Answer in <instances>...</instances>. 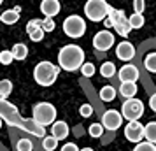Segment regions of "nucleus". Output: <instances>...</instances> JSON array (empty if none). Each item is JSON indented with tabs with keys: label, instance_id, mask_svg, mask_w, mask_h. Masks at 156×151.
Wrapping results in <instances>:
<instances>
[{
	"label": "nucleus",
	"instance_id": "obj_20",
	"mask_svg": "<svg viewBox=\"0 0 156 151\" xmlns=\"http://www.w3.org/2000/svg\"><path fill=\"white\" fill-rule=\"evenodd\" d=\"M144 137L147 139L149 142L156 144V121H151L144 127Z\"/></svg>",
	"mask_w": 156,
	"mask_h": 151
},
{
	"label": "nucleus",
	"instance_id": "obj_17",
	"mask_svg": "<svg viewBox=\"0 0 156 151\" xmlns=\"http://www.w3.org/2000/svg\"><path fill=\"white\" fill-rule=\"evenodd\" d=\"M119 93L125 97V99H133L135 93H137V84L132 83V81H126V83H121Z\"/></svg>",
	"mask_w": 156,
	"mask_h": 151
},
{
	"label": "nucleus",
	"instance_id": "obj_24",
	"mask_svg": "<svg viewBox=\"0 0 156 151\" xmlns=\"http://www.w3.org/2000/svg\"><path fill=\"white\" fill-rule=\"evenodd\" d=\"M144 67L147 69L149 72H156V51L149 53L146 60H144Z\"/></svg>",
	"mask_w": 156,
	"mask_h": 151
},
{
	"label": "nucleus",
	"instance_id": "obj_22",
	"mask_svg": "<svg viewBox=\"0 0 156 151\" xmlns=\"http://www.w3.org/2000/svg\"><path fill=\"white\" fill-rule=\"evenodd\" d=\"M100 99L104 102H112L116 99V90L114 86H104L100 90Z\"/></svg>",
	"mask_w": 156,
	"mask_h": 151
},
{
	"label": "nucleus",
	"instance_id": "obj_35",
	"mask_svg": "<svg viewBox=\"0 0 156 151\" xmlns=\"http://www.w3.org/2000/svg\"><path fill=\"white\" fill-rule=\"evenodd\" d=\"M133 9H135V13H144L146 0H133Z\"/></svg>",
	"mask_w": 156,
	"mask_h": 151
},
{
	"label": "nucleus",
	"instance_id": "obj_4",
	"mask_svg": "<svg viewBox=\"0 0 156 151\" xmlns=\"http://www.w3.org/2000/svg\"><path fill=\"white\" fill-rule=\"evenodd\" d=\"M104 25H105V28H114L116 34L121 37H128V34L133 30L132 25H130V20L126 18V14L123 11L114 9V7L109 9V14L104 20Z\"/></svg>",
	"mask_w": 156,
	"mask_h": 151
},
{
	"label": "nucleus",
	"instance_id": "obj_28",
	"mask_svg": "<svg viewBox=\"0 0 156 151\" xmlns=\"http://www.w3.org/2000/svg\"><path fill=\"white\" fill-rule=\"evenodd\" d=\"M133 151H156V144L149 142V141L147 142H137Z\"/></svg>",
	"mask_w": 156,
	"mask_h": 151
},
{
	"label": "nucleus",
	"instance_id": "obj_32",
	"mask_svg": "<svg viewBox=\"0 0 156 151\" xmlns=\"http://www.w3.org/2000/svg\"><path fill=\"white\" fill-rule=\"evenodd\" d=\"M30 39H32L34 42H41V41L44 39V30H42V27H41V28H37L35 32H32V34H30Z\"/></svg>",
	"mask_w": 156,
	"mask_h": 151
},
{
	"label": "nucleus",
	"instance_id": "obj_15",
	"mask_svg": "<svg viewBox=\"0 0 156 151\" xmlns=\"http://www.w3.org/2000/svg\"><path fill=\"white\" fill-rule=\"evenodd\" d=\"M20 14H21V7L16 5L14 9H7V11L2 13L0 14V21L4 23V25H16V23L20 21Z\"/></svg>",
	"mask_w": 156,
	"mask_h": 151
},
{
	"label": "nucleus",
	"instance_id": "obj_25",
	"mask_svg": "<svg viewBox=\"0 0 156 151\" xmlns=\"http://www.w3.org/2000/svg\"><path fill=\"white\" fill-rule=\"evenodd\" d=\"M42 146H44V149L46 151H53V149H56V146H58V139L53 134L48 137H44V141H42Z\"/></svg>",
	"mask_w": 156,
	"mask_h": 151
},
{
	"label": "nucleus",
	"instance_id": "obj_31",
	"mask_svg": "<svg viewBox=\"0 0 156 151\" xmlns=\"http://www.w3.org/2000/svg\"><path fill=\"white\" fill-rule=\"evenodd\" d=\"M42 27V20H30L28 25H27V34H32V32H35L37 28H41Z\"/></svg>",
	"mask_w": 156,
	"mask_h": 151
},
{
	"label": "nucleus",
	"instance_id": "obj_18",
	"mask_svg": "<svg viewBox=\"0 0 156 151\" xmlns=\"http://www.w3.org/2000/svg\"><path fill=\"white\" fill-rule=\"evenodd\" d=\"M11 51H12V56H14V60H25V58L28 56V48H27L23 42L14 44Z\"/></svg>",
	"mask_w": 156,
	"mask_h": 151
},
{
	"label": "nucleus",
	"instance_id": "obj_16",
	"mask_svg": "<svg viewBox=\"0 0 156 151\" xmlns=\"http://www.w3.org/2000/svg\"><path fill=\"white\" fill-rule=\"evenodd\" d=\"M51 134L56 137L58 141H62L69 135V125L65 121H55L53 123V128H51Z\"/></svg>",
	"mask_w": 156,
	"mask_h": 151
},
{
	"label": "nucleus",
	"instance_id": "obj_8",
	"mask_svg": "<svg viewBox=\"0 0 156 151\" xmlns=\"http://www.w3.org/2000/svg\"><path fill=\"white\" fill-rule=\"evenodd\" d=\"M121 114L128 121H137L144 114V104L139 99H135V97L133 99H126L125 104L121 106Z\"/></svg>",
	"mask_w": 156,
	"mask_h": 151
},
{
	"label": "nucleus",
	"instance_id": "obj_5",
	"mask_svg": "<svg viewBox=\"0 0 156 151\" xmlns=\"http://www.w3.org/2000/svg\"><path fill=\"white\" fill-rule=\"evenodd\" d=\"M111 5L107 4L105 0H88L84 4V14L90 21H104L109 14Z\"/></svg>",
	"mask_w": 156,
	"mask_h": 151
},
{
	"label": "nucleus",
	"instance_id": "obj_10",
	"mask_svg": "<svg viewBox=\"0 0 156 151\" xmlns=\"http://www.w3.org/2000/svg\"><path fill=\"white\" fill-rule=\"evenodd\" d=\"M121 123H123V114L118 113V111H114V109L112 111H107L105 114L102 116V125H104V128L111 130V132L119 128Z\"/></svg>",
	"mask_w": 156,
	"mask_h": 151
},
{
	"label": "nucleus",
	"instance_id": "obj_37",
	"mask_svg": "<svg viewBox=\"0 0 156 151\" xmlns=\"http://www.w3.org/2000/svg\"><path fill=\"white\" fill-rule=\"evenodd\" d=\"M149 107H151V109L156 113V93L149 97Z\"/></svg>",
	"mask_w": 156,
	"mask_h": 151
},
{
	"label": "nucleus",
	"instance_id": "obj_9",
	"mask_svg": "<svg viewBox=\"0 0 156 151\" xmlns=\"http://www.w3.org/2000/svg\"><path fill=\"white\" fill-rule=\"evenodd\" d=\"M114 46V35L109 30H102L93 37V48L97 51H107Z\"/></svg>",
	"mask_w": 156,
	"mask_h": 151
},
{
	"label": "nucleus",
	"instance_id": "obj_29",
	"mask_svg": "<svg viewBox=\"0 0 156 151\" xmlns=\"http://www.w3.org/2000/svg\"><path fill=\"white\" fill-rule=\"evenodd\" d=\"M56 28V23H55V20L53 18H49V16H46L42 20V30L44 32H53V30Z\"/></svg>",
	"mask_w": 156,
	"mask_h": 151
},
{
	"label": "nucleus",
	"instance_id": "obj_19",
	"mask_svg": "<svg viewBox=\"0 0 156 151\" xmlns=\"http://www.w3.org/2000/svg\"><path fill=\"white\" fill-rule=\"evenodd\" d=\"M114 74H116V65L112 62H105V63L100 65V76L102 77H114Z\"/></svg>",
	"mask_w": 156,
	"mask_h": 151
},
{
	"label": "nucleus",
	"instance_id": "obj_27",
	"mask_svg": "<svg viewBox=\"0 0 156 151\" xmlns=\"http://www.w3.org/2000/svg\"><path fill=\"white\" fill-rule=\"evenodd\" d=\"M12 60H14V56H12V51H0V63L2 65H11L12 63Z\"/></svg>",
	"mask_w": 156,
	"mask_h": 151
},
{
	"label": "nucleus",
	"instance_id": "obj_3",
	"mask_svg": "<svg viewBox=\"0 0 156 151\" xmlns=\"http://www.w3.org/2000/svg\"><path fill=\"white\" fill-rule=\"evenodd\" d=\"M58 74H60V65H55L51 62H48V60H44V62H39L35 65L34 79L41 86H51L58 79Z\"/></svg>",
	"mask_w": 156,
	"mask_h": 151
},
{
	"label": "nucleus",
	"instance_id": "obj_39",
	"mask_svg": "<svg viewBox=\"0 0 156 151\" xmlns=\"http://www.w3.org/2000/svg\"><path fill=\"white\" fill-rule=\"evenodd\" d=\"M0 128H2V118H0Z\"/></svg>",
	"mask_w": 156,
	"mask_h": 151
},
{
	"label": "nucleus",
	"instance_id": "obj_21",
	"mask_svg": "<svg viewBox=\"0 0 156 151\" xmlns=\"http://www.w3.org/2000/svg\"><path fill=\"white\" fill-rule=\"evenodd\" d=\"M128 20H130V25H132V28H133V30L142 28V27H144V23H146L142 13H133L132 16H128Z\"/></svg>",
	"mask_w": 156,
	"mask_h": 151
},
{
	"label": "nucleus",
	"instance_id": "obj_11",
	"mask_svg": "<svg viewBox=\"0 0 156 151\" xmlns=\"http://www.w3.org/2000/svg\"><path fill=\"white\" fill-rule=\"evenodd\" d=\"M125 135L130 142H140V139L144 137V127L139 121H130L125 128Z\"/></svg>",
	"mask_w": 156,
	"mask_h": 151
},
{
	"label": "nucleus",
	"instance_id": "obj_26",
	"mask_svg": "<svg viewBox=\"0 0 156 151\" xmlns=\"http://www.w3.org/2000/svg\"><path fill=\"white\" fill-rule=\"evenodd\" d=\"M81 74H83L84 77H91V76H95V65L90 63V62H84L83 67H81Z\"/></svg>",
	"mask_w": 156,
	"mask_h": 151
},
{
	"label": "nucleus",
	"instance_id": "obj_13",
	"mask_svg": "<svg viewBox=\"0 0 156 151\" xmlns=\"http://www.w3.org/2000/svg\"><path fill=\"white\" fill-rule=\"evenodd\" d=\"M41 11H42L44 16H49V18L58 16L60 11H62L60 0H42V2H41Z\"/></svg>",
	"mask_w": 156,
	"mask_h": 151
},
{
	"label": "nucleus",
	"instance_id": "obj_14",
	"mask_svg": "<svg viewBox=\"0 0 156 151\" xmlns=\"http://www.w3.org/2000/svg\"><path fill=\"white\" fill-rule=\"evenodd\" d=\"M118 76H119L121 83H126V81L135 83L139 79V69L135 65H123L119 69V72H118Z\"/></svg>",
	"mask_w": 156,
	"mask_h": 151
},
{
	"label": "nucleus",
	"instance_id": "obj_6",
	"mask_svg": "<svg viewBox=\"0 0 156 151\" xmlns=\"http://www.w3.org/2000/svg\"><path fill=\"white\" fill-rule=\"evenodd\" d=\"M34 120L41 127H48L56 120V107L49 102H39L34 106Z\"/></svg>",
	"mask_w": 156,
	"mask_h": 151
},
{
	"label": "nucleus",
	"instance_id": "obj_12",
	"mask_svg": "<svg viewBox=\"0 0 156 151\" xmlns=\"http://www.w3.org/2000/svg\"><path fill=\"white\" fill-rule=\"evenodd\" d=\"M116 56L123 60V62H130L135 56V46L128 41H123L116 46Z\"/></svg>",
	"mask_w": 156,
	"mask_h": 151
},
{
	"label": "nucleus",
	"instance_id": "obj_40",
	"mask_svg": "<svg viewBox=\"0 0 156 151\" xmlns=\"http://www.w3.org/2000/svg\"><path fill=\"white\" fill-rule=\"evenodd\" d=\"M2 2H4V0H0V5H2Z\"/></svg>",
	"mask_w": 156,
	"mask_h": 151
},
{
	"label": "nucleus",
	"instance_id": "obj_34",
	"mask_svg": "<svg viewBox=\"0 0 156 151\" xmlns=\"http://www.w3.org/2000/svg\"><path fill=\"white\" fill-rule=\"evenodd\" d=\"M18 151H32V142L28 139H21L18 142Z\"/></svg>",
	"mask_w": 156,
	"mask_h": 151
},
{
	"label": "nucleus",
	"instance_id": "obj_2",
	"mask_svg": "<svg viewBox=\"0 0 156 151\" xmlns=\"http://www.w3.org/2000/svg\"><path fill=\"white\" fill-rule=\"evenodd\" d=\"M84 63V51L77 44H67L58 53V65L67 72L79 70Z\"/></svg>",
	"mask_w": 156,
	"mask_h": 151
},
{
	"label": "nucleus",
	"instance_id": "obj_36",
	"mask_svg": "<svg viewBox=\"0 0 156 151\" xmlns=\"http://www.w3.org/2000/svg\"><path fill=\"white\" fill-rule=\"evenodd\" d=\"M62 151H81V149H79V148H77L74 142H67L63 148H62Z\"/></svg>",
	"mask_w": 156,
	"mask_h": 151
},
{
	"label": "nucleus",
	"instance_id": "obj_38",
	"mask_svg": "<svg viewBox=\"0 0 156 151\" xmlns=\"http://www.w3.org/2000/svg\"><path fill=\"white\" fill-rule=\"evenodd\" d=\"M81 151H93L91 148H84V149H81Z\"/></svg>",
	"mask_w": 156,
	"mask_h": 151
},
{
	"label": "nucleus",
	"instance_id": "obj_23",
	"mask_svg": "<svg viewBox=\"0 0 156 151\" xmlns=\"http://www.w3.org/2000/svg\"><path fill=\"white\" fill-rule=\"evenodd\" d=\"M12 92V83L9 79H2L0 81V99H7Z\"/></svg>",
	"mask_w": 156,
	"mask_h": 151
},
{
	"label": "nucleus",
	"instance_id": "obj_33",
	"mask_svg": "<svg viewBox=\"0 0 156 151\" xmlns=\"http://www.w3.org/2000/svg\"><path fill=\"white\" fill-rule=\"evenodd\" d=\"M79 113H81V116H83V118H90V116L93 114V107L90 106V104H83V106H81V109H79Z\"/></svg>",
	"mask_w": 156,
	"mask_h": 151
},
{
	"label": "nucleus",
	"instance_id": "obj_1",
	"mask_svg": "<svg viewBox=\"0 0 156 151\" xmlns=\"http://www.w3.org/2000/svg\"><path fill=\"white\" fill-rule=\"evenodd\" d=\"M0 118L2 120H5L9 125H12V127H18V128H23L27 130V132H32V134H35V135H46V132H44V127H41L39 123L32 118V120H23L20 113H18V109L12 106V104H9L5 99H0Z\"/></svg>",
	"mask_w": 156,
	"mask_h": 151
},
{
	"label": "nucleus",
	"instance_id": "obj_30",
	"mask_svg": "<svg viewBox=\"0 0 156 151\" xmlns=\"http://www.w3.org/2000/svg\"><path fill=\"white\" fill-rule=\"evenodd\" d=\"M102 134H104V125H100V123H93L91 127H90V135L91 137L98 139Z\"/></svg>",
	"mask_w": 156,
	"mask_h": 151
},
{
	"label": "nucleus",
	"instance_id": "obj_7",
	"mask_svg": "<svg viewBox=\"0 0 156 151\" xmlns=\"http://www.w3.org/2000/svg\"><path fill=\"white\" fill-rule=\"evenodd\" d=\"M63 32L67 37L72 39H81L86 34V23L84 20L77 14H72L69 18H65L63 21Z\"/></svg>",
	"mask_w": 156,
	"mask_h": 151
}]
</instances>
